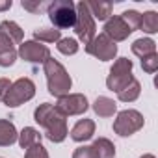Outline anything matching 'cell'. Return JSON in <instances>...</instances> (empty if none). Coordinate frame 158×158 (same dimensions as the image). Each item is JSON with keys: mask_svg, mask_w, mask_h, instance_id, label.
<instances>
[{"mask_svg": "<svg viewBox=\"0 0 158 158\" xmlns=\"http://www.w3.org/2000/svg\"><path fill=\"white\" fill-rule=\"evenodd\" d=\"M93 110L99 117H112L117 112V104L108 97H97V101L93 102Z\"/></svg>", "mask_w": 158, "mask_h": 158, "instance_id": "cell-18", "label": "cell"}, {"mask_svg": "<svg viewBox=\"0 0 158 158\" xmlns=\"http://www.w3.org/2000/svg\"><path fill=\"white\" fill-rule=\"evenodd\" d=\"M102 34H106L114 43H117V41H125L132 34V30L125 24V21L119 15H115V17H110L104 23V32Z\"/></svg>", "mask_w": 158, "mask_h": 158, "instance_id": "cell-11", "label": "cell"}, {"mask_svg": "<svg viewBox=\"0 0 158 158\" xmlns=\"http://www.w3.org/2000/svg\"><path fill=\"white\" fill-rule=\"evenodd\" d=\"M132 67H134V63L128 58H117L110 69L108 78H106V88L110 91H115V93H119L123 88H127L134 80Z\"/></svg>", "mask_w": 158, "mask_h": 158, "instance_id": "cell-4", "label": "cell"}, {"mask_svg": "<svg viewBox=\"0 0 158 158\" xmlns=\"http://www.w3.org/2000/svg\"><path fill=\"white\" fill-rule=\"evenodd\" d=\"M119 17L125 21V24H127L132 32L139 30V24H141V13H138L136 10H127V11H123Z\"/></svg>", "mask_w": 158, "mask_h": 158, "instance_id": "cell-24", "label": "cell"}, {"mask_svg": "<svg viewBox=\"0 0 158 158\" xmlns=\"http://www.w3.org/2000/svg\"><path fill=\"white\" fill-rule=\"evenodd\" d=\"M48 19L54 24L56 30L61 32V28H73L76 21V4L73 0H54L47 8Z\"/></svg>", "mask_w": 158, "mask_h": 158, "instance_id": "cell-3", "label": "cell"}, {"mask_svg": "<svg viewBox=\"0 0 158 158\" xmlns=\"http://www.w3.org/2000/svg\"><path fill=\"white\" fill-rule=\"evenodd\" d=\"M61 39V32L56 28H37L34 30V41L37 43H58Z\"/></svg>", "mask_w": 158, "mask_h": 158, "instance_id": "cell-20", "label": "cell"}, {"mask_svg": "<svg viewBox=\"0 0 158 158\" xmlns=\"http://www.w3.org/2000/svg\"><path fill=\"white\" fill-rule=\"evenodd\" d=\"M34 95H35V84L30 78H19V80L11 82V88L4 99V104L10 108H17L28 102L30 99H34Z\"/></svg>", "mask_w": 158, "mask_h": 158, "instance_id": "cell-6", "label": "cell"}, {"mask_svg": "<svg viewBox=\"0 0 158 158\" xmlns=\"http://www.w3.org/2000/svg\"><path fill=\"white\" fill-rule=\"evenodd\" d=\"M139 28L145 34H156L158 32V13L156 11H145L141 15V24Z\"/></svg>", "mask_w": 158, "mask_h": 158, "instance_id": "cell-23", "label": "cell"}, {"mask_svg": "<svg viewBox=\"0 0 158 158\" xmlns=\"http://www.w3.org/2000/svg\"><path fill=\"white\" fill-rule=\"evenodd\" d=\"M10 88H11V82L8 80V78H0V101H2V102H4Z\"/></svg>", "mask_w": 158, "mask_h": 158, "instance_id": "cell-30", "label": "cell"}, {"mask_svg": "<svg viewBox=\"0 0 158 158\" xmlns=\"http://www.w3.org/2000/svg\"><path fill=\"white\" fill-rule=\"evenodd\" d=\"M76 37L80 39L84 45H88L93 37H95V32H97V24H95V19L91 17L89 10H88V4L84 2H78L76 4V21H74V26H73Z\"/></svg>", "mask_w": 158, "mask_h": 158, "instance_id": "cell-5", "label": "cell"}, {"mask_svg": "<svg viewBox=\"0 0 158 158\" xmlns=\"http://www.w3.org/2000/svg\"><path fill=\"white\" fill-rule=\"evenodd\" d=\"M17 60V50L15 45L0 34V67H11Z\"/></svg>", "mask_w": 158, "mask_h": 158, "instance_id": "cell-13", "label": "cell"}, {"mask_svg": "<svg viewBox=\"0 0 158 158\" xmlns=\"http://www.w3.org/2000/svg\"><path fill=\"white\" fill-rule=\"evenodd\" d=\"M34 121L45 128V136L47 139H50L52 143H61L67 134H69V128H67V119L65 115L50 102H43L35 108L34 112Z\"/></svg>", "mask_w": 158, "mask_h": 158, "instance_id": "cell-1", "label": "cell"}, {"mask_svg": "<svg viewBox=\"0 0 158 158\" xmlns=\"http://www.w3.org/2000/svg\"><path fill=\"white\" fill-rule=\"evenodd\" d=\"M143 125H145V119L138 110H123L117 114L114 121V132L121 138H127L138 132L139 128H143Z\"/></svg>", "mask_w": 158, "mask_h": 158, "instance_id": "cell-7", "label": "cell"}, {"mask_svg": "<svg viewBox=\"0 0 158 158\" xmlns=\"http://www.w3.org/2000/svg\"><path fill=\"white\" fill-rule=\"evenodd\" d=\"M56 48H58L61 54H65V56H73V54L78 52V41L73 39V37H61V39L58 41Z\"/></svg>", "mask_w": 158, "mask_h": 158, "instance_id": "cell-25", "label": "cell"}, {"mask_svg": "<svg viewBox=\"0 0 158 158\" xmlns=\"http://www.w3.org/2000/svg\"><path fill=\"white\" fill-rule=\"evenodd\" d=\"M19 132L15 125L8 119H0V147H10L17 141Z\"/></svg>", "mask_w": 158, "mask_h": 158, "instance_id": "cell-14", "label": "cell"}, {"mask_svg": "<svg viewBox=\"0 0 158 158\" xmlns=\"http://www.w3.org/2000/svg\"><path fill=\"white\" fill-rule=\"evenodd\" d=\"M73 158H99L93 145H82L73 152Z\"/></svg>", "mask_w": 158, "mask_h": 158, "instance_id": "cell-28", "label": "cell"}, {"mask_svg": "<svg viewBox=\"0 0 158 158\" xmlns=\"http://www.w3.org/2000/svg\"><path fill=\"white\" fill-rule=\"evenodd\" d=\"M21 6H23L26 11H30V13H39V11H43V10L48 8V4L39 2V0H35V2H34V0H23Z\"/></svg>", "mask_w": 158, "mask_h": 158, "instance_id": "cell-27", "label": "cell"}, {"mask_svg": "<svg viewBox=\"0 0 158 158\" xmlns=\"http://www.w3.org/2000/svg\"><path fill=\"white\" fill-rule=\"evenodd\" d=\"M56 108L65 117H69V115H82L89 108V102H88L86 95H82V93H67V95L58 99Z\"/></svg>", "mask_w": 158, "mask_h": 158, "instance_id": "cell-9", "label": "cell"}, {"mask_svg": "<svg viewBox=\"0 0 158 158\" xmlns=\"http://www.w3.org/2000/svg\"><path fill=\"white\" fill-rule=\"evenodd\" d=\"M11 8V0H0V11H6Z\"/></svg>", "mask_w": 158, "mask_h": 158, "instance_id": "cell-31", "label": "cell"}, {"mask_svg": "<svg viewBox=\"0 0 158 158\" xmlns=\"http://www.w3.org/2000/svg\"><path fill=\"white\" fill-rule=\"evenodd\" d=\"M93 149L99 158H115V145L108 138H97L93 141Z\"/></svg>", "mask_w": 158, "mask_h": 158, "instance_id": "cell-21", "label": "cell"}, {"mask_svg": "<svg viewBox=\"0 0 158 158\" xmlns=\"http://www.w3.org/2000/svg\"><path fill=\"white\" fill-rule=\"evenodd\" d=\"M132 52L138 56V58H145L149 54H154L156 52V43L149 37H141V39H136L132 43Z\"/></svg>", "mask_w": 158, "mask_h": 158, "instance_id": "cell-19", "label": "cell"}, {"mask_svg": "<svg viewBox=\"0 0 158 158\" xmlns=\"http://www.w3.org/2000/svg\"><path fill=\"white\" fill-rule=\"evenodd\" d=\"M24 158H48V152H47V149H45L41 143H37V145L26 149Z\"/></svg>", "mask_w": 158, "mask_h": 158, "instance_id": "cell-29", "label": "cell"}, {"mask_svg": "<svg viewBox=\"0 0 158 158\" xmlns=\"http://www.w3.org/2000/svg\"><path fill=\"white\" fill-rule=\"evenodd\" d=\"M141 69L145 73H149V74L156 73L158 71V54L154 52V54H149V56L141 58Z\"/></svg>", "mask_w": 158, "mask_h": 158, "instance_id": "cell-26", "label": "cell"}, {"mask_svg": "<svg viewBox=\"0 0 158 158\" xmlns=\"http://www.w3.org/2000/svg\"><path fill=\"white\" fill-rule=\"evenodd\" d=\"M17 56L28 63H45L50 58V50L47 45L37 43V41H24L19 45Z\"/></svg>", "mask_w": 158, "mask_h": 158, "instance_id": "cell-10", "label": "cell"}, {"mask_svg": "<svg viewBox=\"0 0 158 158\" xmlns=\"http://www.w3.org/2000/svg\"><path fill=\"white\" fill-rule=\"evenodd\" d=\"M86 52L101 61H110L117 56V45L106 34H99L86 45Z\"/></svg>", "mask_w": 158, "mask_h": 158, "instance_id": "cell-8", "label": "cell"}, {"mask_svg": "<svg viewBox=\"0 0 158 158\" xmlns=\"http://www.w3.org/2000/svg\"><path fill=\"white\" fill-rule=\"evenodd\" d=\"M95 134V121L93 119H80L71 130V138L78 143L91 139Z\"/></svg>", "mask_w": 158, "mask_h": 158, "instance_id": "cell-12", "label": "cell"}, {"mask_svg": "<svg viewBox=\"0 0 158 158\" xmlns=\"http://www.w3.org/2000/svg\"><path fill=\"white\" fill-rule=\"evenodd\" d=\"M0 34L6 35L13 45H21L23 37H24V30H21V26L13 21H2L0 23Z\"/></svg>", "mask_w": 158, "mask_h": 158, "instance_id": "cell-15", "label": "cell"}, {"mask_svg": "<svg viewBox=\"0 0 158 158\" xmlns=\"http://www.w3.org/2000/svg\"><path fill=\"white\" fill-rule=\"evenodd\" d=\"M139 158H156L154 154H143V156H139Z\"/></svg>", "mask_w": 158, "mask_h": 158, "instance_id": "cell-32", "label": "cell"}, {"mask_svg": "<svg viewBox=\"0 0 158 158\" xmlns=\"http://www.w3.org/2000/svg\"><path fill=\"white\" fill-rule=\"evenodd\" d=\"M88 4V10L91 13L93 19H99V21H108L110 15H112V2H102V0H93V2H86Z\"/></svg>", "mask_w": 158, "mask_h": 158, "instance_id": "cell-16", "label": "cell"}, {"mask_svg": "<svg viewBox=\"0 0 158 158\" xmlns=\"http://www.w3.org/2000/svg\"><path fill=\"white\" fill-rule=\"evenodd\" d=\"M139 93H141V84L134 78V80H132L127 88H123V89L117 93V99H119L121 102H134V101L139 97Z\"/></svg>", "mask_w": 158, "mask_h": 158, "instance_id": "cell-22", "label": "cell"}, {"mask_svg": "<svg viewBox=\"0 0 158 158\" xmlns=\"http://www.w3.org/2000/svg\"><path fill=\"white\" fill-rule=\"evenodd\" d=\"M43 71H45V76H47V88H48V93L54 95V97H63L69 93L71 86H73V80L67 73V69L54 58H48L45 63H43Z\"/></svg>", "mask_w": 158, "mask_h": 158, "instance_id": "cell-2", "label": "cell"}, {"mask_svg": "<svg viewBox=\"0 0 158 158\" xmlns=\"http://www.w3.org/2000/svg\"><path fill=\"white\" fill-rule=\"evenodd\" d=\"M41 138H43V136L39 134V130H35L34 127H24V128L19 132L17 141H19V145H21L23 149H30V147L41 143Z\"/></svg>", "mask_w": 158, "mask_h": 158, "instance_id": "cell-17", "label": "cell"}]
</instances>
